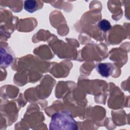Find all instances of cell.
I'll return each instance as SVG.
<instances>
[{
    "mask_svg": "<svg viewBox=\"0 0 130 130\" xmlns=\"http://www.w3.org/2000/svg\"><path fill=\"white\" fill-rule=\"evenodd\" d=\"M78 124L70 112L67 110L55 113L49 124L50 130H76Z\"/></svg>",
    "mask_w": 130,
    "mask_h": 130,
    "instance_id": "6da1fadb",
    "label": "cell"
},
{
    "mask_svg": "<svg viewBox=\"0 0 130 130\" xmlns=\"http://www.w3.org/2000/svg\"><path fill=\"white\" fill-rule=\"evenodd\" d=\"M96 71L102 76L108 77L113 72L114 68L110 63H100L96 66Z\"/></svg>",
    "mask_w": 130,
    "mask_h": 130,
    "instance_id": "7a4b0ae2",
    "label": "cell"
},
{
    "mask_svg": "<svg viewBox=\"0 0 130 130\" xmlns=\"http://www.w3.org/2000/svg\"><path fill=\"white\" fill-rule=\"evenodd\" d=\"M1 64L7 67L9 66L13 60V57L12 54L8 53L5 48H1Z\"/></svg>",
    "mask_w": 130,
    "mask_h": 130,
    "instance_id": "3957f363",
    "label": "cell"
},
{
    "mask_svg": "<svg viewBox=\"0 0 130 130\" xmlns=\"http://www.w3.org/2000/svg\"><path fill=\"white\" fill-rule=\"evenodd\" d=\"M39 2H40L33 0L25 1L23 3V8L26 11L29 13H34L40 9Z\"/></svg>",
    "mask_w": 130,
    "mask_h": 130,
    "instance_id": "277c9868",
    "label": "cell"
},
{
    "mask_svg": "<svg viewBox=\"0 0 130 130\" xmlns=\"http://www.w3.org/2000/svg\"><path fill=\"white\" fill-rule=\"evenodd\" d=\"M100 29L103 31H107L111 28V25L110 22L106 19H102L98 23Z\"/></svg>",
    "mask_w": 130,
    "mask_h": 130,
    "instance_id": "5b68a950",
    "label": "cell"
}]
</instances>
